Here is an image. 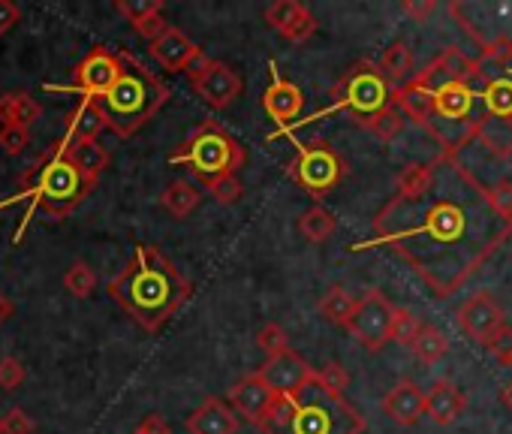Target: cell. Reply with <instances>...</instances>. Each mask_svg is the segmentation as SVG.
<instances>
[{"label": "cell", "mask_w": 512, "mask_h": 434, "mask_svg": "<svg viewBox=\"0 0 512 434\" xmlns=\"http://www.w3.org/2000/svg\"><path fill=\"white\" fill-rule=\"evenodd\" d=\"M383 413L398 425H416L425 413V392L404 377L383 395Z\"/></svg>", "instance_id": "ac0fdd59"}, {"label": "cell", "mask_w": 512, "mask_h": 434, "mask_svg": "<svg viewBox=\"0 0 512 434\" xmlns=\"http://www.w3.org/2000/svg\"><path fill=\"white\" fill-rule=\"evenodd\" d=\"M25 377H28V371L16 356H0V386H4L7 392L19 389L25 383Z\"/></svg>", "instance_id": "7bdbcfd3"}, {"label": "cell", "mask_w": 512, "mask_h": 434, "mask_svg": "<svg viewBox=\"0 0 512 434\" xmlns=\"http://www.w3.org/2000/svg\"><path fill=\"white\" fill-rule=\"evenodd\" d=\"M509 233L512 224L491 211L485 184L467 172L461 193L446 196L431 187L422 199L395 196L374 217L371 245L392 248L437 296H452Z\"/></svg>", "instance_id": "6da1fadb"}, {"label": "cell", "mask_w": 512, "mask_h": 434, "mask_svg": "<svg viewBox=\"0 0 512 434\" xmlns=\"http://www.w3.org/2000/svg\"><path fill=\"white\" fill-rule=\"evenodd\" d=\"M106 127L100 124V118L85 106V103H79L76 106V112H70V118H67V139H100V133H103Z\"/></svg>", "instance_id": "d6a6232c"}, {"label": "cell", "mask_w": 512, "mask_h": 434, "mask_svg": "<svg viewBox=\"0 0 512 434\" xmlns=\"http://www.w3.org/2000/svg\"><path fill=\"white\" fill-rule=\"evenodd\" d=\"M482 106L485 115H497V118H512V79H494L488 85H482Z\"/></svg>", "instance_id": "4dcf8cb0"}, {"label": "cell", "mask_w": 512, "mask_h": 434, "mask_svg": "<svg viewBox=\"0 0 512 434\" xmlns=\"http://www.w3.org/2000/svg\"><path fill=\"white\" fill-rule=\"evenodd\" d=\"M485 199H488L491 211L500 217V221L512 224V181L509 178H497L494 184H488Z\"/></svg>", "instance_id": "74e56055"}, {"label": "cell", "mask_w": 512, "mask_h": 434, "mask_svg": "<svg viewBox=\"0 0 512 434\" xmlns=\"http://www.w3.org/2000/svg\"><path fill=\"white\" fill-rule=\"evenodd\" d=\"M314 398H299L296 416L290 422L293 434H362L368 428L365 416L344 398H332L311 383Z\"/></svg>", "instance_id": "52a82bcc"}, {"label": "cell", "mask_w": 512, "mask_h": 434, "mask_svg": "<svg viewBox=\"0 0 512 434\" xmlns=\"http://www.w3.org/2000/svg\"><path fill=\"white\" fill-rule=\"evenodd\" d=\"M275 389L266 383V377L260 371L253 374H244L232 389H229V404H232V413L241 416L244 422L256 425L260 431L269 434V410H272V401H275Z\"/></svg>", "instance_id": "4fadbf2b"}, {"label": "cell", "mask_w": 512, "mask_h": 434, "mask_svg": "<svg viewBox=\"0 0 512 434\" xmlns=\"http://www.w3.org/2000/svg\"><path fill=\"white\" fill-rule=\"evenodd\" d=\"M166 28H169V25H166L163 13H157V16H151V19H145V22H139V25H133V31H136L139 37H145L148 43H154Z\"/></svg>", "instance_id": "7dc6e473"}, {"label": "cell", "mask_w": 512, "mask_h": 434, "mask_svg": "<svg viewBox=\"0 0 512 434\" xmlns=\"http://www.w3.org/2000/svg\"><path fill=\"white\" fill-rule=\"evenodd\" d=\"M464 410H467V398H464V392L452 380H434L431 389L425 392V413L437 425L455 422Z\"/></svg>", "instance_id": "ffe728a7"}, {"label": "cell", "mask_w": 512, "mask_h": 434, "mask_svg": "<svg viewBox=\"0 0 512 434\" xmlns=\"http://www.w3.org/2000/svg\"><path fill=\"white\" fill-rule=\"evenodd\" d=\"M106 290L112 302L151 335L160 332L193 296L190 278L151 245H139Z\"/></svg>", "instance_id": "7a4b0ae2"}, {"label": "cell", "mask_w": 512, "mask_h": 434, "mask_svg": "<svg viewBox=\"0 0 512 434\" xmlns=\"http://www.w3.org/2000/svg\"><path fill=\"white\" fill-rule=\"evenodd\" d=\"M332 97H335V103L326 112H320V115H314V118H308L302 124H311V121H317L323 115H332V112H347L362 127L371 115H377L380 109H386L392 103V85L383 79V73L377 70V64L359 61L332 88Z\"/></svg>", "instance_id": "8992f818"}, {"label": "cell", "mask_w": 512, "mask_h": 434, "mask_svg": "<svg viewBox=\"0 0 512 434\" xmlns=\"http://www.w3.org/2000/svg\"><path fill=\"white\" fill-rule=\"evenodd\" d=\"M308 7L305 4H299V0H275V4L266 10V22L284 37L287 31H290V25L305 13Z\"/></svg>", "instance_id": "8d00e7d4"}, {"label": "cell", "mask_w": 512, "mask_h": 434, "mask_svg": "<svg viewBox=\"0 0 512 434\" xmlns=\"http://www.w3.org/2000/svg\"><path fill=\"white\" fill-rule=\"evenodd\" d=\"M314 371L296 350H287L281 356H272L266 359V365L260 368V374L266 377V383L281 392V395H290V398H302V392L314 383Z\"/></svg>", "instance_id": "5bb4252c"}, {"label": "cell", "mask_w": 512, "mask_h": 434, "mask_svg": "<svg viewBox=\"0 0 512 434\" xmlns=\"http://www.w3.org/2000/svg\"><path fill=\"white\" fill-rule=\"evenodd\" d=\"M115 10L130 22V25H139L157 13H163V0H115Z\"/></svg>", "instance_id": "f35d334b"}, {"label": "cell", "mask_w": 512, "mask_h": 434, "mask_svg": "<svg viewBox=\"0 0 512 434\" xmlns=\"http://www.w3.org/2000/svg\"><path fill=\"white\" fill-rule=\"evenodd\" d=\"M151 58L163 67V70H169V73H181V70H190L193 64H199L205 55H202V49L184 34V31H178V28H166L154 43H151Z\"/></svg>", "instance_id": "9a60e30c"}, {"label": "cell", "mask_w": 512, "mask_h": 434, "mask_svg": "<svg viewBox=\"0 0 512 434\" xmlns=\"http://www.w3.org/2000/svg\"><path fill=\"white\" fill-rule=\"evenodd\" d=\"M509 79H512V67H509Z\"/></svg>", "instance_id": "f5cc1de1"}, {"label": "cell", "mask_w": 512, "mask_h": 434, "mask_svg": "<svg viewBox=\"0 0 512 434\" xmlns=\"http://www.w3.org/2000/svg\"><path fill=\"white\" fill-rule=\"evenodd\" d=\"M422 323L410 308H395L392 311V326H389V341L401 344V347H413L416 335H419Z\"/></svg>", "instance_id": "d590c367"}, {"label": "cell", "mask_w": 512, "mask_h": 434, "mask_svg": "<svg viewBox=\"0 0 512 434\" xmlns=\"http://www.w3.org/2000/svg\"><path fill=\"white\" fill-rule=\"evenodd\" d=\"M410 350H413V356H416L422 365H434V362H440V359L446 356L449 338H446V332L437 329V326H422Z\"/></svg>", "instance_id": "f1b7e54d"}, {"label": "cell", "mask_w": 512, "mask_h": 434, "mask_svg": "<svg viewBox=\"0 0 512 434\" xmlns=\"http://www.w3.org/2000/svg\"><path fill=\"white\" fill-rule=\"evenodd\" d=\"M64 287H67L70 296L88 299V296L97 290V275H94V269H91L85 260H76V263L67 269V275H64Z\"/></svg>", "instance_id": "e575fe53"}, {"label": "cell", "mask_w": 512, "mask_h": 434, "mask_svg": "<svg viewBox=\"0 0 512 434\" xmlns=\"http://www.w3.org/2000/svg\"><path fill=\"white\" fill-rule=\"evenodd\" d=\"M500 401H503V404H506V407L512 410V383H506V389L500 392Z\"/></svg>", "instance_id": "f907efd6"}, {"label": "cell", "mask_w": 512, "mask_h": 434, "mask_svg": "<svg viewBox=\"0 0 512 434\" xmlns=\"http://www.w3.org/2000/svg\"><path fill=\"white\" fill-rule=\"evenodd\" d=\"M437 163H407L401 166L395 178V196L398 199H422L434 187Z\"/></svg>", "instance_id": "cb8c5ba5"}, {"label": "cell", "mask_w": 512, "mask_h": 434, "mask_svg": "<svg viewBox=\"0 0 512 434\" xmlns=\"http://www.w3.org/2000/svg\"><path fill=\"white\" fill-rule=\"evenodd\" d=\"M353 308H356V299L344 287H329L326 296L317 305V311L323 314V320H329L335 326H347L350 317H353Z\"/></svg>", "instance_id": "f546056e"}, {"label": "cell", "mask_w": 512, "mask_h": 434, "mask_svg": "<svg viewBox=\"0 0 512 434\" xmlns=\"http://www.w3.org/2000/svg\"><path fill=\"white\" fill-rule=\"evenodd\" d=\"M121 67H124V52H112L106 46H97L73 70V85H46V91H61V94L79 91L82 100H88V97L103 94L118 79Z\"/></svg>", "instance_id": "30bf717a"}, {"label": "cell", "mask_w": 512, "mask_h": 434, "mask_svg": "<svg viewBox=\"0 0 512 434\" xmlns=\"http://www.w3.org/2000/svg\"><path fill=\"white\" fill-rule=\"evenodd\" d=\"M401 13L407 19H413L416 25H425L434 13H437V0H404Z\"/></svg>", "instance_id": "f6af8a7d"}, {"label": "cell", "mask_w": 512, "mask_h": 434, "mask_svg": "<svg viewBox=\"0 0 512 434\" xmlns=\"http://www.w3.org/2000/svg\"><path fill=\"white\" fill-rule=\"evenodd\" d=\"M43 118V106L31 97V94H4L0 97V124H16V127H28L34 121Z\"/></svg>", "instance_id": "d4e9b609"}, {"label": "cell", "mask_w": 512, "mask_h": 434, "mask_svg": "<svg viewBox=\"0 0 512 434\" xmlns=\"http://www.w3.org/2000/svg\"><path fill=\"white\" fill-rule=\"evenodd\" d=\"M13 314H16V302H13L10 296L0 293V326H4Z\"/></svg>", "instance_id": "681fc988"}, {"label": "cell", "mask_w": 512, "mask_h": 434, "mask_svg": "<svg viewBox=\"0 0 512 434\" xmlns=\"http://www.w3.org/2000/svg\"><path fill=\"white\" fill-rule=\"evenodd\" d=\"M404 124H407V118H404V115L389 103L386 109H380L377 115H371L362 127H365L371 136H377L380 142H395V139L401 136Z\"/></svg>", "instance_id": "1f68e13d"}, {"label": "cell", "mask_w": 512, "mask_h": 434, "mask_svg": "<svg viewBox=\"0 0 512 434\" xmlns=\"http://www.w3.org/2000/svg\"><path fill=\"white\" fill-rule=\"evenodd\" d=\"M244 160V145L220 121H205L202 127H196V133L169 157V163L187 166V172L196 175L202 184L223 175H235Z\"/></svg>", "instance_id": "5b68a950"}, {"label": "cell", "mask_w": 512, "mask_h": 434, "mask_svg": "<svg viewBox=\"0 0 512 434\" xmlns=\"http://www.w3.org/2000/svg\"><path fill=\"white\" fill-rule=\"evenodd\" d=\"M476 91L458 82H446L434 91V118L449 121V124H464V121H479L473 118V103H476Z\"/></svg>", "instance_id": "d6986e66"}, {"label": "cell", "mask_w": 512, "mask_h": 434, "mask_svg": "<svg viewBox=\"0 0 512 434\" xmlns=\"http://www.w3.org/2000/svg\"><path fill=\"white\" fill-rule=\"evenodd\" d=\"M256 344H260V350L266 353V359L281 356V353L290 350V338H287V332H284L281 323H266L260 332H256Z\"/></svg>", "instance_id": "ab89813d"}, {"label": "cell", "mask_w": 512, "mask_h": 434, "mask_svg": "<svg viewBox=\"0 0 512 434\" xmlns=\"http://www.w3.org/2000/svg\"><path fill=\"white\" fill-rule=\"evenodd\" d=\"M392 311L395 305L380 293V290H368L362 299H356L353 317L344 326L368 353H380L389 344V326H392Z\"/></svg>", "instance_id": "9c48e42d"}, {"label": "cell", "mask_w": 512, "mask_h": 434, "mask_svg": "<svg viewBox=\"0 0 512 434\" xmlns=\"http://www.w3.org/2000/svg\"><path fill=\"white\" fill-rule=\"evenodd\" d=\"M455 320H458L461 332H464L467 338H473L476 344H482V347H488V341L506 326V323H503V308L494 302V296H491L488 290L470 293V296L458 305Z\"/></svg>", "instance_id": "7c38bea8"}, {"label": "cell", "mask_w": 512, "mask_h": 434, "mask_svg": "<svg viewBox=\"0 0 512 434\" xmlns=\"http://www.w3.org/2000/svg\"><path fill=\"white\" fill-rule=\"evenodd\" d=\"M91 190H94V181H88V178L76 169V163L70 160L64 142L58 139V142H55L46 154H40L37 163L22 175L19 193L0 202V208H10V205H16V202H22V199H31L28 214L22 217V224H19L13 242H16V245L22 242V236H25V230H28V224H31V217L37 214V208H43L49 217H55V221H64V217H67L70 211H76V208L91 196Z\"/></svg>", "instance_id": "277c9868"}, {"label": "cell", "mask_w": 512, "mask_h": 434, "mask_svg": "<svg viewBox=\"0 0 512 434\" xmlns=\"http://www.w3.org/2000/svg\"><path fill=\"white\" fill-rule=\"evenodd\" d=\"M314 386L332 398H344L347 395V386H350V374L341 362H329L323 368L314 371Z\"/></svg>", "instance_id": "836d02e7"}, {"label": "cell", "mask_w": 512, "mask_h": 434, "mask_svg": "<svg viewBox=\"0 0 512 434\" xmlns=\"http://www.w3.org/2000/svg\"><path fill=\"white\" fill-rule=\"evenodd\" d=\"M338 230V221H335V214L326 208V205H311L302 217H299V233L311 242V245H323L335 236Z\"/></svg>", "instance_id": "4316f807"}, {"label": "cell", "mask_w": 512, "mask_h": 434, "mask_svg": "<svg viewBox=\"0 0 512 434\" xmlns=\"http://www.w3.org/2000/svg\"><path fill=\"white\" fill-rule=\"evenodd\" d=\"M184 425H187V434H238V416L217 395H205Z\"/></svg>", "instance_id": "e0dca14e"}, {"label": "cell", "mask_w": 512, "mask_h": 434, "mask_svg": "<svg viewBox=\"0 0 512 434\" xmlns=\"http://www.w3.org/2000/svg\"><path fill=\"white\" fill-rule=\"evenodd\" d=\"M22 19V10L13 4V0H0V34H7L10 28H16Z\"/></svg>", "instance_id": "c3c4849f"}, {"label": "cell", "mask_w": 512, "mask_h": 434, "mask_svg": "<svg viewBox=\"0 0 512 434\" xmlns=\"http://www.w3.org/2000/svg\"><path fill=\"white\" fill-rule=\"evenodd\" d=\"M133 434H148V431H145V428H136V431H133Z\"/></svg>", "instance_id": "816d5d0a"}, {"label": "cell", "mask_w": 512, "mask_h": 434, "mask_svg": "<svg viewBox=\"0 0 512 434\" xmlns=\"http://www.w3.org/2000/svg\"><path fill=\"white\" fill-rule=\"evenodd\" d=\"M34 419L22 410V407H13L4 419H0V434H34Z\"/></svg>", "instance_id": "ee69618b"}, {"label": "cell", "mask_w": 512, "mask_h": 434, "mask_svg": "<svg viewBox=\"0 0 512 434\" xmlns=\"http://www.w3.org/2000/svg\"><path fill=\"white\" fill-rule=\"evenodd\" d=\"M473 145L485 148L497 160H509L512 157V118H497V115L482 112L473 130Z\"/></svg>", "instance_id": "44dd1931"}, {"label": "cell", "mask_w": 512, "mask_h": 434, "mask_svg": "<svg viewBox=\"0 0 512 434\" xmlns=\"http://www.w3.org/2000/svg\"><path fill=\"white\" fill-rule=\"evenodd\" d=\"M187 76H190L193 91H196V94L202 97V103H208L211 109H229V106L241 97V91H244L241 76H238L229 64L214 61V58H202L199 64H193V67L187 70Z\"/></svg>", "instance_id": "8fae6325"}, {"label": "cell", "mask_w": 512, "mask_h": 434, "mask_svg": "<svg viewBox=\"0 0 512 434\" xmlns=\"http://www.w3.org/2000/svg\"><path fill=\"white\" fill-rule=\"evenodd\" d=\"M64 142V148H67V154H70V160L76 163V169L88 178V181H100V175L109 169V151H106V145L100 142V139H61Z\"/></svg>", "instance_id": "7402d4cb"}, {"label": "cell", "mask_w": 512, "mask_h": 434, "mask_svg": "<svg viewBox=\"0 0 512 434\" xmlns=\"http://www.w3.org/2000/svg\"><path fill=\"white\" fill-rule=\"evenodd\" d=\"M199 202H202V193L190 184V181H172V184H166L163 187V193H160V205L172 214V217H187L193 208H199Z\"/></svg>", "instance_id": "83f0119b"}, {"label": "cell", "mask_w": 512, "mask_h": 434, "mask_svg": "<svg viewBox=\"0 0 512 434\" xmlns=\"http://www.w3.org/2000/svg\"><path fill=\"white\" fill-rule=\"evenodd\" d=\"M169 100V85L136 55L124 52V67L118 79L97 97L82 100L106 130L121 139L136 136Z\"/></svg>", "instance_id": "3957f363"}, {"label": "cell", "mask_w": 512, "mask_h": 434, "mask_svg": "<svg viewBox=\"0 0 512 434\" xmlns=\"http://www.w3.org/2000/svg\"><path fill=\"white\" fill-rule=\"evenodd\" d=\"M269 73H272V85H269L266 94H263V109H266V112L281 124V130H284V127H290V121H296V118L302 115V109H305V94H302L299 85H293V82H287V79L281 76V70H278L275 61H269Z\"/></svg>", "instance_id": "2e32d148"}, {"label": "cell", "mask_w": 512, "mask_h": 434, "mask_svg": "<svg viewBox=\"0 0 512 434\" xmlns=\"http://www.w3.org/2000/svg\"><path fill=\"white\" fill-rule=\"evenodd\" d=\"M31 145V130L28 127H16V124H4L0 127V148H4L10 157L22 154Z\"/></svg>", "instance_id": "b9f144b4"}, {"label": "cell", "mask_w": 512, "mask_h": 434, "mask_svg": "<svg viewBox=\"0 0 512 434\" xmlns=\"http://www.w3.org/2000/svg\"><path fill=\"white\" fill-rule=\"evenodd\" d=\"M205 190H208V193L214 196V202H220V205H232V202H238L241 193H244V187H241V181H238L235 175H223V178L205 181Z\"/></svg>", "instance_id": "60d3db41"}, {"label": "cell", "mask_w": 512, "mask_h": 434, "mask_svg": "<svg viewBox=\"0 0 512 434\" xmlns=\"http://www.w3.org/2000/svg\"><path fill=\"white\" fill-rule=\"evenodd\" d=\"M377 70L383 73V79L392 85V88H401V85H407L410 79H413V52H410V46L407 43H392L386 52H383V58H380V64H377Z\"/></svg>", "instance_id": "484cf974"}, {"label": "cell", "mask_w": 512, "mask_h": 434, "mask_svg": "<svg viewBox=\"0 0 512 434\" xmlns=\"http://www.w3.org/2000/svg\"><path fill=\"white\" fill-rule=\"evenodd\" d=\"M488 350L497 356V362H503V365H509V368H512V329H509V326H503V329L488 341Z\"/></svg>", "instance_id": "bcb514c9"}, {"label": "cell", "mask_w": 512, "mask_h": 434, "mask_svg": "<svg viewBox=\"0 0 512 434\" xmlns=\"http://www.w3.org/2000/svg\"><path fill=\"white\" fill-rule=\"evenodd\" d=\"M296 145V160L290 163V178L311 196L323 199L329 196L347 175V160L326 142V139H311V142H293Z\"/></svg>", "instance_id": "ba28073f"}, {"label": "cell", "mask_w": 512, "mask_h": 434, "mask_svg": "<svg viewBox=\"0 0 512 434\" xmlns=\"http://www.w3.org/2000/svg\"><path fill=\"white\" fill-rule=\"evenodd\" d=\"M392 106L404 118L416 121L419 127H428L434 121V94L428 88L416 85V82H407L401 88H392Z\"/></svg>", "instance_id": "603a6c76"}]
</instances>
